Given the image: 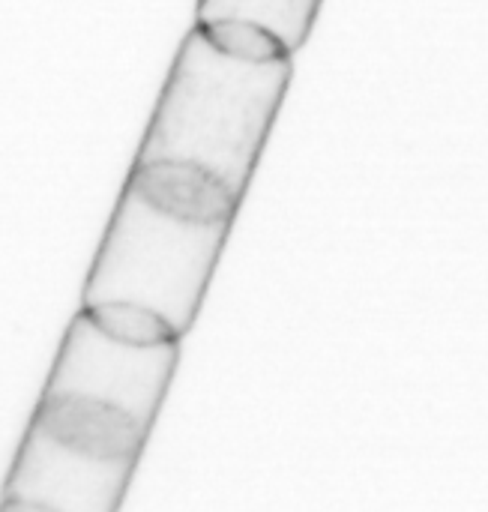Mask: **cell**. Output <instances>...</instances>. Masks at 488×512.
Wrapping results in <instances>:
<instances>
[{"label":"cell","mask_w":488,"mask_h":512,"mask_svg":"<svg viewBox=\"0 0 488 512\" xmlns=\"http://www.w3.org/2000/svg\"><path fill=\"white\" fill-rule=\"evenodd\" d=\"M294 72V54L252 33L192 27L171 63L135 162L189 168L243 201Z\"/></svg>","instance_id":"2"},{"label":"cell","mask_w":488,"mask_h":512,"mask_svg":"<svg viewBox=\"0 0 488 512\" xmlns=\"http://www.w3.org/2000/svg\"><path fill=\"white\" fill-rule=\"evenodd\" d=\"M135 468V459L105 456L27 423L0 501L48 512H117Z\"/></svg>","instance_id":"4"},{"label":"cell","mask_w":488,"mask_h":512,"mask_svg":"<svg viewBox=\"0 0 488 512\" xmlns=\"http://www.w3.org/2000/svg\"><path fill=\"white\" fill-rule=\"evenodd\" d=\"M318 6L321 0H198L195 24L219 33H252L297 54Z\"/></svg>","instance_id":"5"},{"label":"cell","mask_w":488,"mask_h":512,"mask_svg":"<svg viewBox=\"0 0 488 512\" xmlns=\"http://www.w3.org/2000/svg\"><path fill=\"white\" fill-rule=\"evenodd\" d=\"M180 342H132L108 333L90 312L69 321L42 393L117 408L153 429L174 378Z\"/></svg>","instance_id":"3"},{"label":"cell","mask_w":488,"mask_h":512,"mask_svg":"<svg viewBox=\"0 0 488 512\" xmlns=\"http://www.w3.org/2000/svg\"><path fill=\"white\" fill-rule=\"evenodd\" d=\"M240 198L207 174L132 162L90 264L81 309L144 312L183 339L204 303Z\"/></svg>","instance_id":"1"}]
</instances>
